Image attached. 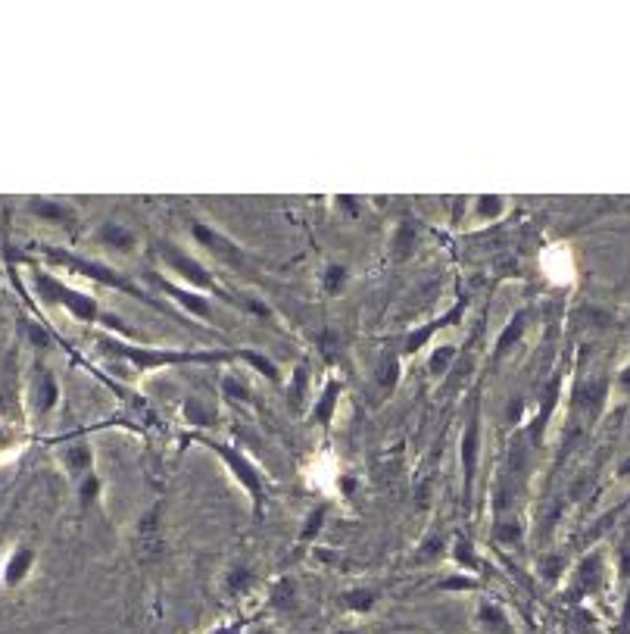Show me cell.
Here are the masks:
<instances>
[{
    "mask_svg": "<svg viewBox=\"0 0 630 634\" xmlns=\"http://www.w3.org/2000/svg\"><path fill=\"white\" fill-rule=\"evenodd\" d=\"M615 382H618V388H621L624 394H630V366H624V369L618 372Z\"/></svg>",
    "mask_w": 630,
    "mask_h": 634,
    "instance_id": "obj_23",
    "label": "cell"
},
{
    "mask_svg": "<svg viewBox=\"0 0 630 634\" xmlns=\"http://www.w3.org/2000/svg\"><path fill=\"white\" fill-rule=\"evenodd\" d=\"M337 400H340V385L337 382H328L325 391L319 394V400H315L312 419L319 422V425H331L334 422V410H337Z\"/></svg>",
    "mask_w": 630,
    "mask_h": 634,
    "instance_id": "obj_10",
    "label": "cell"
},
{
    "mask_svg": "<svg viewBox=\"0 0 630 634\" xmlns=\"http://www.w3.org/2000/svg\"><path fill=\"white\" fill-rule=\"evenodd\" d=\"M618 634H630V588H627V597H624V606H621Z\"/></svg>",
    "mask_w": 630,
    "mask_h": 634,
    "instance_id": "obj_22",
    "label": "cell"
},
{
    "mask_svg": "<svg viewBox=\"0 0 630 634\" xmlns=\"http://www.w3.org/2000/svg\"><path fill=\"white\" fill-rule=\"evenodd\" d=\"M506 213V197H500V194H484V197H478L475 200V222H496Z\"/></svg>",
    "mask_w": 630,
    "mask_h": 634,
    "instance_id": "obj_14",
    "label": "cell"
},
{
    "mask_svg": "<svg viewBox=\"0 0 630 634\" xmlns=\"http://www.w3.org/2000/svg\"><path fill=\"white\" fill-rule=\"evenodd\" d=\"M32 282L41 294V300L47 303H57V307H63L75 322H82V325H97L100 322V307H97V300L85 291H78L66 282H60V278L54 275H47V272H35L32 275Z\"/></svg>",
    "mask_w": 630,
    "mask_h": 634,
    "instance_id": "obj_1",
    "label": "cell"
},
{
    "mask_svg": "<svg viewBox=\"0 0 630 634\" xmlns=\"http://www.w3.org/2000/svg\"><path fill=\"white\" fill-rule=\"evenodd\" d=\"M618 475H621L624 481H630V456H624V460H621V466H618Z\"/></svg>",
    "mask_w": 630,
    "mask_h": 634,
    "instance_id": "obj_25",
    "label": "cell"
},
{
    "mask_svg": "<svg viewBox=\"0 0 630 634\" xmlns=\"http://www.w3.org/2000/svg\"><path fill=\"white\" fill-rule=\"evenodd\" d=\"M19 447H22V441L16 435V428L7 425V422H0V453L10 456V453H19Z\"/></svg>",
    "mask_w": 630,
    "mask_h": 634,
    "instance_id": "obj_20",
    "label": "cell"
},
{
    "mask_svg": "<svg viewBox=\"0 0 630 634\" xmlns=\"http://www.w3.org/2000/svg\"><path fill=\"white\" fill-rule=\"evenodd\" d=\"M60 400H63L60 378L50 372V366L38 363L29 375V382H25V407H29L35 419H44L50 413H57Z\"/></svg>",
    "mask_w": 630,
    "mask_h": 634,
    "instance_id": "obj_2",
    "label": "cell"
},
{
    "mask_svg": "<svg viewBox=\"0 0 630 634\" xmlns=\"http://www.w3.org/2000/svg\"><path fill=\"white\" fill-rule=\"evenodd\" d=\"M29 210L44 219V222H69L72 219V210L66 204H57V200H50V197H32L29 200Z\"/></svg>",
    "mask_w": 630,
    "mask_h": 634,
    "instance_id": "obj_11",
    "label": "cell"
},
{
    "mask_svg": "<svg viewBox=\"0 0 630 634\" xmlns=\"http://www.w3.org/2000/svg\"><path fill=\"white\" fill-rule=\"evenodd\" d=\"M209 450L219 456V460L225 463V469L234 475V481H238V485L247 491V497L253 500V506H259L262 503V494H266V481H262L259 469L247 460L241 450H234V447H228L222 441H209Z\"/></svg>",
    "mask_w": 630,
    "mask_h": 634,
    "instance_id": "obj_3",
    "label": "cell"
},
{
    "mask_svg": "<svg viewBox=\"0 0 630 634\" xmlns=\"http://www.w3.org/2000/svg\"><path fill=\"white\" fill-rule=\"evenodd\" d=\"M453 560H456V566H459V572L462 575H471L475 578L478 575V553H475V547H471V541H465V538H459L456 544H453Z\"/></svg>",
    "mask_w": 630,
    "mask_h": 634,
    "instance_id": "obj_15",
    "label": "cell"
},
{
    "mask_svg": "<svg viewBox=\"0 0 630 634\" xmlns=\"http://www.w3.org/2000/svg\"><path fill=\"white\" fill-rule=\"evenodd\" d=\"M344 610L353 613V616H365V613H372L375 610V603H378V594L372 588H350L344 594Z\"/></svg>",
    "mask_w": 630,
    "mask_h": 634,
    "instance_id": "obj_12",
    "label": "cell"
},
{
    "mask_svg": "<svg viewBox=\"0 0 630 634\" xmlns=\"http://www.w3.org/2000/svg\"><path fill=\"white\" fill-rule=\"evenodd\" d=\"M166 288V294L178 303L181 310H188L194 319H209L213 316V303H209V297L206 294H200V291H194V288H185V285H178V282H166L163 285Z\"/></svg>",
    "mask_w": 630,
    "mask_h": 634,
    "instance_id": "obj_9",
    "label": "cell"
},
{
    "mask_svg": "<svg viewBox=\"0 0 630 634\" xmlns=\"http://www.w3.org/2000/svg\"><path fill=\"white\" fill-rule=\"evenodd\" d=\"M340 634H356V631H340Z\"/></svg>",
    "mask_w": 630,
    "mask_h": 634,
    "instance_id": "obj_27",
    "label": "cell"
},
{
    "mask_svg": "<svg viewBox=\"0 0 630 634\" xmlns=\"http://www.w3.org/2000/svg\"><path fill=\"white\" fill-rule=\"evenodd\" d=\"M38 566V553L32 544H16L7 556H4V569H0V585L4 588H22L25 581L32 578Z\"/></svg>",
    "mask_w": 630,
    "mask_h": 634,
    "instance_id": "obj_4",
    "label": "cell"
},
{
    "mask_svg": "<svg viewBox=\"0 0 630 634\" xmlns=\"http://www.w3.org/2000/svg\"><path fill=\"white\" fill-rule=\"evenodd\" d=\"M524 319H528V316H524V313H518V316L509 322V328H506V332L500 335V341H496V357H503V353L512 347V341H518V338L524 335Z\"/></svg>",
    "mask_w": 630,
    "mask_h": 634,
    "instance_id": "obj_16",
    "label": "cell"
},
{
    "mask_svg": "<svg viewBox=\"0 0 630 634\" xmlns=\"http://www.w3.org/2000/svg\"><path fill=\"white\" fill-rule=\"evenodd\" d=\"M4 556H7V553H0V569H4Z\"/></svg>",
    "mask_w": 630,
    "mask_h": 634,
    "instance_id": "obj_26",
    "label": "cell"
},
{
    "mask_svg": "<svg viewBox=\"0 0 630 634\" xmlns=\"http://www.w3.org/2000/svg\"><path fill=\"white\" fill-rule=\"evenodd\" d=\"M456 357V350L450 344H443V347H434L431 353V360H428V372L431 375H443L446 369H450V360Z\"/></svg>",
    "mask_w": 630,
    "mask_h": 634,
    "instance_id": "obj_18",
    "label": "cell"
},
{
    "mask_svg": "<svg viewBox=\"0 0 630 634\" xmlns=\"http://www.w3.org/2000/svg\"><path fill=\"white\" fill-rule=\"evenodd\" d=\"M213 634H241V628L238 625H216Z\"/></svg>",
    "mask_w": 630,
    "mask_h": 634,
    "instance_id": "obj_24",
    "label": "cell"
},
{
    "mask_svg": "<svg viewBox=\"0 0 630 634\" xmlns=\"http://www.w3.org/2000/svg\"><path fill=\"white\" fill-rule=\"evenodd\" d=\"M478 456H481V419L478 413L471 416L462 435V472H465V497H471V485H475L478 472Z\"/></svg>",
    "mask_w": 630,
    "mask_h": 634,
    "instance_id": "obj_7",
    "label": "cell"
},
{
    "mask_svg": "<svg viewBox=\"0 0 630 634\" xmlns=\"http://www.w3.org/2000/svg\"><path fill=\"white\" fill-rule=\"evenodd\" d=\"M478 616H481V622H487V628H493V631H506V625H509L506 613H503L496 603H484Z\"/></svg>",
    "mask_w": 630,
    "mask_h": 634,
    "instance_id": "obj_19",
    "label": "cell"
},
{
    "mask_svg": "<svg viewBox=\"0 0 630 634\" xmlns=\"http://www.w3.org/2000/svg\"><path fill=\"white\" fill-rule=\"evenodd\" d=\"M347 282H350V272H347V266H340V263H328L322 269V278H319V285H322V291L328 297H337L340 291L347 288Z\"/></svg>",
    "mask_w": 630,
    "mask_h": 634,
    "instance_id": "obj_13",
    "label": "cell"
},
{
    "mask_svg": "<svg viewBox=\"0 0 630 634\" xmlns=\"http://www.w3.org/2000/svg\"><path fill=\"white\" fill-rule=\"evenodd\" d=\"M60 466H63V472L78 485V481H82L85 475L94 472V450H91V444H85V441L63 444L60 447Z\"/></svg>",
    "mask_w": 630,
    "mask_h": 634,
    "instance_id": "obj_6",
    "label": "cell"
},
{
    "mask_svg": "<svg viewBox=\"0 0 630 634\" xmlns=\"http://www.w3.org/2000/svg\"><path fill=\"white\" fill-rule=\"evenodd\" d=\"M100 475L97 472H91V475H85L82 481H78V503L82 506H91L94 500H100Z\"/></svg>",
    "mask_w": 630,
    "mask_h": 634,
    "instance_id": "obj_17",
    "label": "cell"
},
{
    "mask_svg": "<svg viewBox=\"0 0 630 634\" xmlns=\"http://www.w3.org/2000/svg\"><path fill=\"white\" fill-rule=\"evenodd\" d=\"M185 416L191 419V425H206V413L200 407V400H188L185 403Z\"/></svg>",
    "mask_w": 630,
    "mask_h": 634,
    "instance_id": "obj_21",
    "label": "cell"
},
{
    "mask_svg": "<svg viewBox=\"0 0 630 634\" xmlns=\"http://www.w3.org/2000/svg\"><path fill=\"white\" fill-rule=\"evenodd\" d=\"M166 263H169L172 275H178V282L185 285V288H194V291H200V294H213V291H219L216 282H213V275H209L197 260H191L188 253L169 250V253H166Z\"/></svg>",
    "mask_w": 630,
    "mask_h": 634,
    "instance_id": "obj_5",
    "label": "cell"
},
{
    "mask_svg": "<svg viewBox=\"0 0 630 634\" xmlns=\"http://www.w3.org/2000/svg\"><path fill=\"white\" fill-rule=\"evenodd\" d=\"M94 241L100 247H107V250H116V253H135L138 232H135V228L122 225V222H103V225H97Z\"/></svg>",
    "mask_w": 630,
    "mask_h": 634,
    "instance_id": "obj_8",
    "label": "cell"
}]
</instances>
